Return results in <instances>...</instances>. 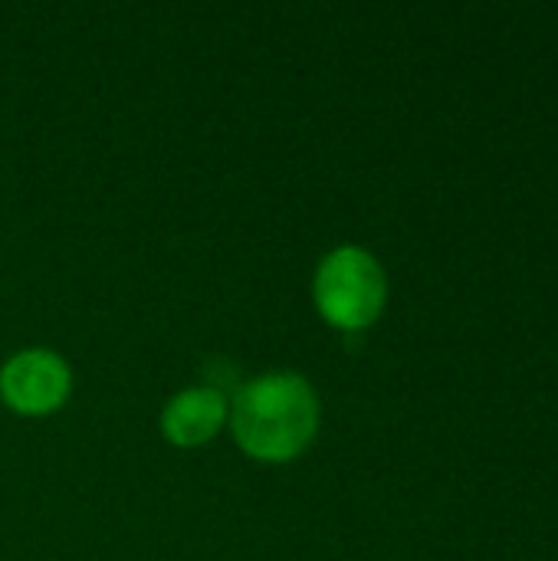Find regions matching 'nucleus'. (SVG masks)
<instances>
[{
    "label": "nucleus",
    "instance_id": "nucleus-1",
    "mask_svg": "<svg viewBox=\"0 0 558 561\" xmlns=\"http://www.w3.org/2000/svg\"><path fill=\"white\" fill-rule=\"evenodd\" d=\"M230 427L250 457L270 463L293 460L316 437V391L303 375L293 371L260 375L237 388L230 404Z\"/></svg>",
    "mask_w": 558,
    "mask_h": 561
},
{
    "label": "nucleus",
    "instance_id": "nucleus-2",
    "mask_svg": "<svg viewBox=\"0 0 558 561\" xmlns=\"http://www.w3.org/2000/svg\"><path fill=\"white\" fill-rule=\"evenodd\" d=\"M312 293L319 312L332 325L355 332L378 319L388 296V283L378 260L368 250L339 247L319 263Z\"/></svg>",
    "mask_w": 558,
    "mask_h": 561
},
{
    "label": "nucleus",
    "instance_id": "nucleus-3",
    "mask_svg": "<svg viewBox=\"0 0 558 561\" xmlns=\"http://www.w3.org/2000/svg\"><path fill=\"white\" fill-rule=\"evenodd\" d=\"M72 388L69 365L49 348L16 352L0 368V398L20 414H49L56 411Z\"/></svg>",
    "mask_w": 558,
    "mask_h": 561
},
{
    "label": "nucleus",
    "instance_id": "nucleus-4",
    "mask_svg": "<svg viewBox=\"0 0 558 561\" xmlns=\"http://www.w3.org/2000/svg\"><path fill=\"white\" fill-rule=\"evenodd\" d=\"M224 421H227L224 391L201 385V388L178 391L168 401L161 414V431L178 447H201L224 427Z\"/></svg>",
    "mask_w": 558,
    "mask_h": 561
}]
</instances>
